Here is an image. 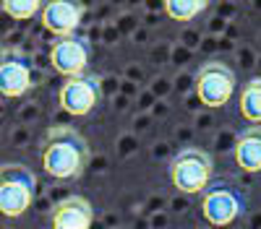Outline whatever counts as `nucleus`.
<instances>
[{
  "mask_svg": "<svg viewBox=\"0 0 261 229\" xmlns=\"http://www.w3.org/2000/svg\"><path fill=\"white\" fill-rule=\"evenodd\" d=\"M39 154L42 170L58 182H68L84 175L86 164H89V143L76 128L58 125V128L47 130Z\"/></svg>",
  "mask_w": 261,
  "mask_h": 229,
  "instance_id": "1",
  "label": "nucleus"
},
{
  "mask_svg": "<svg viewBox=\"0 0 261 229\" xmlns=\"http://www.w3.org/2000/svg\"><path fill=\"white\" fill-rule=\"evenodd\" d=\"M37 195V177L24 164L0 167V214L6 219H18L29 211Z\"/></svg>",
  "mask_w": 261,
  "mask_h": 229,
  "instance_id": "2",
  "label": "nucleus"
},
{
  "mask_svg": "<svg viewBox=\"0 0 261 229\" xmlns=\"http://www.w3.org/2000/svg\"><path fill=\"white\" fill-rule=\"evenodd\" d=\"M212 177H214V161L201 149H183L170 161V180L180 193L188 195L204 193Z\"/></svg>",
  "mask_w": 261,
  "mask_h": 229,
  "instance_id": "3",
  "label": "nucleus"
},
{
  "mask_svg": "<svg viewBox=\"0 0 261 229\" xmlns=\"http://www.w3.org/2000/svg\"><path fill=\"white\" fill-rule=\"evenodd\" d=\"M193 89L204 107L220 110L235 94V71L222 60H209L196 71Z\"/></svg>",
  "mask_w": 261,
  "mask_h": 229,
  "instance_id": "4",
  "label": "nucleus"
},
{
  "mask_svg": "<svg viewBox=\"0 0 261 229\" xmlns=\"http://www.w3.org/2000/svg\"><path fill=\"white\" fill-rule=\"evenodd\" d=\"M243 193L230 182H209L204 187L201 214L212 226H230L243 216Z\"/></svg>",
  "mask_w": 261,
  "mask_h": 229,
  "instance_id": "5",
  "label": "nucleus"
},
{
  "mask_svg": "<svg viewBox=\"0 0 261 229\" xmlns=\"http://www.w3.org/2000/svg\"><path fill=\"white\" fill-rule=\"evenodd\" d=\"M99 99H102V83L92 73L68 76L58 91L60 110L65 115H73V117H89L97 110Z\"/></svg>",
  "mask_w": 261,
  "mask_h": 229,
  "instance_id": "6",
  "label": "nucleus"
},
{
  "mask_svg": "<svg viewBox=\"0 0 261 229\" xmlns=\"http://www.w3.org/2000/svg\"><path fill=\"white\" fill-rule=\"evenodd\" d=\"M92 60V45L89 39L81 37L79 31L76 34H65V37H58L50 47V62L53 68L60 73V76H79L86 71Z\"/></svg>",
  "mask_w": 261,
  "mask_h": 229,
  "instance_id": "7",
  "label": "nucleus"
},
{
  "mask_svg": "<svg viewBox=\"0 0 261 229\" xmlns=\"http://www.w3.org/2000/svg\"><path fill=\"white\" fill-rule=\"evenodd\" d=\"M32 86H34L32 60L18 50H6L0 55V94L8 99H18L29 94Z\"/></svg>",
  "mask_w": 261,
  "mask_h": 229,
  "instance_id": "8",
  "label": "nucleus"
},
{
  "mask_svg": "<svg viewBox=\"0 0 261 229\" xmlns=\"http://www.w3.org/2000/svg\"><path fill=\"white\" fill-rule=\"evenodd\" d=\"M42 26L55 37L76 34L84 18V0H45L42 3Z\"/></svg>",
  "mask_w": 261,
  "mask_h": 229,
  "instance_id": "9",
  "label": "nucleus"
},
{
  "mask_svg": "<svg viewBox=\"0 0 261 229\" xmlns=\"http://www.w3.org/2000/svg\"><path fill=\"white\" fill-rule=\"evenodd\" d=\"M94 224V208L89 198L68 195L63 198L53 211V229H92Z\"/></svg>",
  "mask_w": 261,
  "mask_h": 229,
  "instance_id": "10",
  "label": "nucleus"
},
{
  "mask_svg": "<svg viewBox=\"0 0 261 229\" xmlns=\"http://www.w3.org/2000/svg\"><path fill=\"white\" fill-rule=\"evenodd\" d=\"M235 161L246 172H261V125L241 130L235 138Z\"/></svg>",
  "mask_w": 261,
  "mask_h": 229,
  "instance_id": "11",
  "label": "nucleus"
},
{
  "mask_svg": "<svg viewBox=\"0 0 261 229\" xmlns=\"http://www.w3.org/2000/svg\"><path fill=\"white\" fill-rule=\"evenodd\" d=\"M241 115L251 125H261V76L251 78L241 91Z\"/></svg>",
  "mask_w": 261,
  "mask_h": 229,
  "instance_id": "12",
  "label": "nucleus"
},
{
  "mask_svg": "<svg viewBox=\"0 0 261 229\" xmlns=\"http://www.w3.org/2000/svg\"><path fill=\"white\" fill-rule=\"evenodd\" d=\"M212 0H162V8L167 13V18L172 21H193L196 16H201L206 8H209Z\"/></svg>",
  "mask_w": 261,
  "mask_h": 229,
  "instance_id": "13",
  "label": "nucleus"
},
{
  "mask_svg": "<svg viewBox=\"0 0 261 229\" xmlns=\"http://www.w3.org/2000/svg\"><path fill=\"white\" fill-rule=\"evenodd\" d=\"M45 0H0V8L6 16L16 18V21H29L42 11Z\"/></svg>",
  "mask_w": 261,
  "mask_h": 229,
  "instance_id": "14",
  "label": "nucleus"
}]
</instances>
